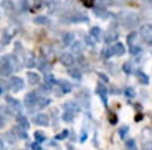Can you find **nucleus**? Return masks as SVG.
Returning a JSON list of instances; mask_svg holds the SVG:
<instances>
[{
  "label": "nucleus",
  "instance_id": "1",
  "mask_svg": "<svg viewBox=\"0 0 152 150\" xmlns=\"http://www.w3.org/2000/svg\"><path fill=\"white\" fill-rule=\"evenodd\" d=\"M5 102H7V107H8L10 112L17 114V116L22 112V104H20V101H17L15 98H12V96H5Z\"/></svg>",
  "mask_w": 152,
  "mask_h": 150
},
{
  "label": "nucleus",
  "instance_id": "2",
  "mask_svg": "<svg viewBox=\"0 0 152 150\" xmlns=\"http://www.w3.org/2000/svg\"><path fill=\"white\" fill-rule=\"evenodd\" d=\"M139 35H141V38L144 40L147 45L152 46V25L151 23H145V25L141 26V30H139Z\"/></svg>",
  "mask_w": 152,
  "mask_h": 150
},
{
  "label": "nucleus",
  "instance_id": "3",
  "mask_svg": "<svg viewBox=\"0 0 152 150\" xmlns=\"http://www.w3.org/2000/svg\"><path fill=\"white\" fill-rule=\"evenodd\" d=\"M23 86H25V83H23L22 78H18V76H10V79H8V89H12L13 92H20L23 89Z\"/></svg>",
  "mask_w": 152,
  "mask_h": 150
},
{
  "label": "nucleus",
  "instance_id": "4",
  "mask_svg": "<svg viewBox=\"0 0 152 150\" xmlns=\"http://www.w3.org/2000/svg\"><path fill=\"white\" fill-rule=\"evenodd\" d=\"M38 99H40V94H38L37 91H33V92H28L27 96H25V106H27L28 109L38 107Z\"/></svg>",
  "mask_w": 152,
  "mask_h": 150
},
{
  "label": "nucleus",
  "instance_id": "5",
  "mask_svg": "<svg viewBox=\"0 0 152 150\" xmlns=\"http://www.w3.org/2000/svg\"><path fill=\"white\" fill-rule=\"evenodd\" d=\"M60 61H61V64L66 66V68H71V66L76 64V58H75L73 53H63V55L60 56Z\"/></svg>",
  "mask_w": 152,
  "mask_h": 150
},
{
  "label": "nucleus",
  "instance_id": "6",
  "mask_svg": "<svg viewBox=\"0 0 152 150\" xmlns=\"http://www.w3.org/2000/svg\"><path fill=\"white\" fill-rule=\"evenodd\" d=\"M33 124L35 125H48L50 124V117L46 116V114L40 112V114H37V116H33Z\"/></svg>",
  "mask_w": 152,
  "mask_h": 150
},
{
  "label": "nucleus",
  "instance_id": "7",
  "mask_svg": "<svg viewBox=\"0 0 152 150\" xmlns=\"http://www.w3.org/2000/svg\"><path fill=\"white\" fill-rule=\"evenodd\" d=\"M96 94L101 98L103 104L107 106V87L104 86V84H98V87H96Z\"/></svg>",
  "mask_w": 152,
  "mask_h": 150
},
{
  "label": "nucleus",
  "instance_id": "8",
  "mask_svg": "<svg viewBox=\"0 0 152 150\" xmlns=\"http://www.w3.org/2000/svg\"><path fill=\"white\" fill-rule=\"evenodd\" d=\"M12 73H13V66H12L10 63L4 61V63L0 64V76H2V78H7V76L12 74Z\"/></svg>",
  "mask_w": 152,
  "mask_h": 150
},
{
  "label": "nucleus",
  "instance_id": "9",
  "mask_svg": "<svg viewBox=\"0 0 152 150\" xmlns=\"http://www.w3.org/2000/svg\"><path fill=\"white\" fill-rule=\"evenodd\" d=\"M122 25L127 26V28H132V26H136V25H137V17H136V15H132V13H126Z\"/></svg>",
  "mask_w": 152,
  "mask_h": 150
},
{
  "label": "nucleus",
  "instance_id": "10",
  "mask_svg": "<svg viewBox=\"0 0 152 150\" xmlns=\"http://www.w3.org/2000/svg\"><path fill=\"white\" fill-rule=\"evenodd\" d=\"M111 48H113V55H114V56H122V55L126 53V45H122V43L116 42Z\"/></svg>",
  "mask_w": 152,
  "mask_h": 150
},
{
  "label": "nucleus",
  "instance_id": "11",
  "mask_svg": "<svg viewBox=\"0 0 152 150\" xmlns=\"http://www.w3.org/2000/svg\"><path fill=\"white\" fill-rule=\"evenodd\" d=\"M65 18H69L68 22H88V17L83 15V13H78V12H75V13H69V15L65 17Z\"/></svg>",
  "mask_w": 152,
  "mask_h": 150
},
{
  "label": "nucleus",
  "instance_id": "12",
  "mask_svg": "<svg viewBox=\"0 0 152 150\" xmlns=\"http://www.w3.org/2000/svg\"><path fill=\"white\" fill-rule=\"evenodd\" d=\"M13 134H15L18 139H28L27 129H23L22 125H15V127H13Z\"/></svg>",
  "mask_w": 152,
  "mask_h": 150
},
{
  "label": "nucleus",
  "instance_id": "13",
  "mask_svg": "<svg viewBox=\"0 0 152 150\" xmlns=\"http://www.w3.org/2000/svg\"><path fill=\"white\" fill-rule=\"evenodd\" d=\"M119 38V33L118 31H109V33L104 35V42L107 43V45H111V43H116Z\"/></svg>",
  "mask_w": 152,
  "mask_h": 150
},
{
  "label": "nucleus",
  "instance_id": "14",
  "mask_svg": "<svg viewBox=\"0 0 152 150\" xmlns=\"http://www.w3.org/2000/svg\"><path fill=\"white\" fill-rule=\"evenodd\" d=\"M27 79H28V83L31 84V86H38V84H40V81H42V79H40V76L37 74V73H27Z\"/></svg>",
  "mask_w": 152,
  "mask_h": 150
},
{
  "label": "nucleus",
  "instance_id": "15",
  "mask_svg": "<svg viewBox=\"0 0 152 150\" xmlns=\"http://www.w3.org/2000/svg\"><path fill=\"white\" fill-rule=\"evenodd\" d=\"M136 78L139 81V84H142V86H147L149 84V76L144 71H136Z\"/></svg>",
  "mask_w": 152,
  "mask_h": 150
},
{
  "label": "nucleus",
  "instance_id": "16",
  "mask_svg": "<svg viewBox=\"0 0 152 150\" xmlns=\"http://www.w3.org/2000/svg\"><path fill=\"white\" fill-rule=\"evenodd\" d=\"M139 36L141 35L136 33V31H132V33L127 35V46H132V45H139Z\"/></svg>",
  "mask_w": 152,
  "mask_h": 150
},
{
  "label": "nucleus",
  "instance_id": "17",
  "mask_svg": "<svg viewBox=\"0 0 152 150\" xmlns=\"http://www.w3.org/2000/svg\"><path fill=\"white\" fill-rule=\"evenodd\" d=\"M89 35H91V36L94 38L96 42L99 43V40H101V38H103V30H101V28H99V26H93L91 30H89Z\"/></svg>",
  "mask_w": 152,
  "mask_h": 150
},
{
  "label": "nucleus",
  "instance_id": "18",
  "mask_svg": "<svg viewBox=\"0 0 152 150\" xmlns=\"http://www.w3.org/2000/svg\"><path fill=\"white\" fill-rule=\"evenodd\" d=\"M69 48H71V53L73 55H81L83 53V43H80V42H73L71 45H69Z\"/></svg>",
  "mask_w": 152,
  "mask_h": 150
},
{
  "label": "nucleus",
  "instance_id": "19",
  "mask_svg": "<svg viewBox=\"0 0 152 150\" xmlns=\"http://www.w3.org/2000/svg\"><path fill=\"white\" fill-rule=\"evenodd\" d=\"M69 76H71L73 79H76V81H81V78H83V73H81V69L71 66V68H69Z\"/></svg>",
  "mask_w": 152,
  "mask_h": 150
},
{
  "label": "nucleus",
  "instance_id": "20",
  "mask_svg": "<svg viewBox=\"0 0 152 150\" xmlns=\"http://www.w3.org/2000/svg\"><path fill=\"white\" fill-rule=\"evenodd\" d=\"M45 84H48V86H51V87H55L58 84V81L55 79V76L51 74V73H45Z\"/></svg>",
  "mask_w": 152,
  "mask_h": 150
},
{
  "label": "nucleus",
  "instance_id": "21",
  "mask_svg": "<svg viewBox=\"0 0 152 150\" xmlns=\"http://www.w3.org/2000/svg\"><path fill=\"white\" fill-rule=\"evenodd\" d=\"M17 122H18V125H22L23 129H28V127H30V120L23 116V114H18V116H17Z\"/></svg>",
  "mask_w": 152,
  "mask_h": 150
},
{
  "label": "nucleus",
  "instance_id": "22",
  "mask_svg": "<svg viewBox=\"0 0 152 150\" xmlns=\"http://www.w3.org/2000/svg\"><path fill=\"white\" fill-rule=\"evenodd\" d=\"M58 86H60L61 89L65 91V94H66V92H71V91H73V86L68 83V81H65V79H61V81H58Z\"/></svg>",
  "mask_w": 152,
  "mask_h": 150
},
{
  "label": "nucleus",
  "instance_id": "23",
  "mask_svg": "<svg viewBox=\"0 0 152 150\" xmlns=\"http://www.w3.org/2000/svg\"><path fill=\"white\" fill-rule=\"evenodd\" d=\"M78 99H80L84 106H89V92H88V91H81V92L78 94Z\"/></svg>",
  "mask_w": 152,
  "mask_h": 150
},
{
  "label": "nucleus",
  "instance_id": "24",
  "mask_svg": "<svg viewBox=\"0 0 152 150\" xmlns=\"http://www.w3.org/2000/svg\"><path fill=\"white\" fill-rule=\"evenodd\" d=\"M33 139H35V142L42 143V142H45V140H46V135H45V132H43V130H37L33 134Z\"/></svg>",
  "mask_w": 152,
  "mask_h": 150
},
{
  "label": "nucleus",
  "instance_id": "25",
  "mask_svg": "<svg viewBox=\"0 0 152 150\" xmlns=\"http://www.w3.org/2000/svg\"><path fill=\"white\" fill-rule=\"evenodd\" d=\"M73 42H75V33L68 31V33H65V35H63V43H65L66 46H69Z\"/></svg>",
  "mask_w": 152,
  "mask_h": 150
},
{
  "label": "nucleus",
  "instance_id": "26",
  "mask_svg": "<svg viewBox=\"0 0 152 150\" xmlns=\"http://www.w3.org/2000/svg\"><path fill=\"white\" fill-rule=\"evenodd\" d=\"M65 109L66 111H71V112H78V111H80V104H78V102H66L65 104Z\"/></svg>",
  "mask_w": 152,
  "mask_h": 150
},
{
  "label": "nucleus",
  "instance_id": "27",
  "mask_svg": "<svg viewBox=\"0 0 152 150\" xmlns=\"http://www.w3.org/2000/svg\"><path fill=\"white\" fill-rule=\"evenodd\" d=\"M4 139L7 140L8 143H12V145H13V143L17 142V139H18V137H17V135L13 134V130H12V132H7V134L4 135Z\"/></svg>",
  "mask_w": 152,
  "mask_h": 150
},
{
  "label": "nucleus",
  "instance_id": "28",
  "mask_svg": "<svg viewBox=\"0 0 152 150\" xmlns=\"http://www.w3.org/2000/svg\"><path fill=\"white\" fill-rule=\"evenodd\" d=\"M61 119L65 120V122H73V120H75V112H71V111H65L63 116H61Z\"/></svg>",
  "mask_w": 152,
  "mask_h": 150
},
{
  "label": "nucleus",
  "instance_id": "29",
  "mask_svg": "<svg viewBox=\"0 0 152 150\" xmlns=\"http://www.w3.org/2000/svg\"><path fill=\"white\" fill-rule=\"evenodd\" d=\"M94 13H96V17H99V18H109V17H111L104 8H96L94 7Z\"/></svg>",
  "mask_w": 152,
  "mask_h": 150
},
{
  "label": "nucleus",
  "instance_id": "30",
  "mask_svg": "<svg viewBox=\"0 0 152 150\" xmlns=\"http://www.w3.org/2000/svg\"><path fill=\"white\" fill-rule=\"evenodd\" d=\"M129 51H131V55L137 56V55H141L142 53V46L141 45H132V46H129Z\"/></svg>",
  "mask_w": 152,
  "mask_h": 150
},
{
  "label": "nucleus",
  "instance_id": "31",
  "mask_svg": "<svg viewBox=\"0 0 152 150\" xmlns=\"http://www.w3.org/2000/svg\"><path fill=\"white\" fill-rule=\"evenodd\" d=\"M126 149L127 150H137V143L134 139H126Z\"/></svg>",
  "mask_w": 152,
  "mask_h": 150
},
{
  "label": "nucleus",
  "instance_id": "32",
  "mask_svg": "<svg viewBox=\"0 0 152 150\" xmlns=\"http://www.w3.org/2000/svg\"><path fill=\"white\" fill-rule=\"evenodd\" d=\"M2 5H4V10H5V12H8V13H12V12L15 10V7H13V4H12L10 0H5V2H4Z\"/></svg>",
  "mask_w": 152,
  "mask_h": 150
},
{
  "label": "nucleus",
  "instance_id": "33",
  "mask_svg": "<svg viewBox=\"0 0 152 150\" xmlns=\"http://www.w3.org/2000/svg\"><path fill=\"white\" fill-rule=\"evenodd\" d=\"M124 96L127 99H134V98H136V91H134L132 87H126V89H124Z\"/></svg>",
  "mask_w": 152,
  "mask_h": 150
},
{
  "label": "nucleus",
  "instance_id": "34",
  "mask_svg": "<svg viewBox=\"0 0 152 150\" xmlns=\"http://www.w3.org/2000/svg\"><path fill=\"white\" fill-rule=\"evenodd\" d=\"M33 22L37 23V25H50V20L46 18V17H37Z\"/></svg>",
  "mask_w": 152,
  "mask_h": 150
},
{
  "label": "nucleus",
  "instance_id": "35",
  "mask_svg": "<svg viewBox=\"0 0 152 150\" xmlns=\"http://www.w3.org/2000/svg\"><path fill=\"white\" fill-rule=\"evenodd\" d=\"M122 71L126 73V74H132V63H129V61H127V63H124V66H122Z\"/></svg>",
  "mask_w": 152,
  "mask_h": 150
},
{
  "label": "nucleus",
  "instance_id": "36",
  "mask_svg": "<svg viewBox=\"0 0 152 150\" xmlns=\"http://www.w3.org/2000/svg\"><path fill=\"white\" fill-rule=\"evenodd\" d=\"M48 104H50V99L48 98H40V99H38V107H40V109L46 107Z\"/></svg>",
  "mask_w": 152,
  "mask_h": 150
},
{
  "label": "nucleus",
  "instance_id": "37",
  "mask_svg": "<svg viewBox=\"0 0 152 150\" xmlns=\"http://www.w3.org/2000/svg\"><path fill=\"white\" fill-rule=\"evenodd\" d=\"M10 42H12V35L5 31V33H4V36H2V45H8Z\"/></svg>",
  "mask_w": 152,
  "mask_h": 150
},
{
  "label": "nucleus",
  "instance_id": "38",
  "mask_svg": "<svg viewBox=\"0 0 152 150\" xmlns=\"http://www.w3.org/2000/svg\"><path fill=\"white\" fill-rule=\"evenodd\" d=\"M109 56H113V48L107 45L106 48L103 50V58H109Z\"/></svg>",
  "mask_w": 152,
  "mask_h": 150
},
{
  "label": "nucleus",
  "instance_id": "39",
  "mask_svg": "<svg viewBox=\"0 0 152 150\" xmlns=\"http://www.w3.org/2000/svg\"><path fill=\"white\" fill-rule=\"evenodd\" d=\"M84 42H86V45H89V46H94L96 43H98V42L94 40V38L91 36V35H86V38H84Z\"/></svg>",
  "mask_w": 152,
  "mask_h": 150
},
{
  "label": "nucleus",
  "instance_id": "40",
  "mask_svg": "<svg viewBox=\"0 0 152 150\" xmlns=\"http://www.w3.org/2000/svg\"><path fill=\"white\" fill-rule=\"evenodd\" d=\"M38 10V8H43V2L42 0H33V2H31V10Z\"/></svg>",
  "mask_w": 152,
  "mask_h": 150
},
{
  "label": "nucleus",
  "instance_id": "41",
  "mask_svg": "<svg viewBox=\"0 0 152 150\" xmlns=\"http://www.w3.org/2000/svg\"><path fill=\"white\" fill-rule=\"evenodd\" d=\"M20 10H22V12L30 10V7H28V2H27V0H22V2H20Z\"/></svg>",
  "mask_w": 152,
  "mask_h": 150
},
{
  "label": "nucleus",
  "instance_id": "42",
  "mask_svg": "<svg viewBox=\"0 0 152 150\" xmlns=\"http://www.w3.org/2000/svg\"><path fill=\"white\" fill-rule=\"evenodd\" d=\"M80 2L84 5V7H93V8H94V2H96V0H80Z\"/></svg>",
  "mask_w": 152,
  "mask_h": 150
},
{
  "label": "nucleus",
  "instance_id": "43",
  "mask_svg": "<svg viewBox=\"0 0 152 150\" xmlns=\"http://www.w3.org/2000/svg\"><path fill=\"white\" fill-rule=\"evenodd\" d=\"M141 150H152V140H147V142L142 143Z\"/></svg>",
  "mask_w": 152,
  "mask_h": 150
},
{
  "label": "nucleus",
  "instance_id": "44",
  "mask_svg": "<svg viewBox=\"0 0 152 150\" xmlns=\"http://www.w3.org/2000/svg\"><path fill=\"white\" fill-rule=\"evenodd\" d=\"M127 132H129V127H127V125H124V127H121V130H119V135H121L122 139H124Z\"/></svg>",
  "mask_w": 152,
  "mask_h": 150
},
{
  "label": "nucleus",
  "instance_id": "45",
  "mask_svg": "<svg viewBox=\"0 0 152 150\" xmlns=\"http://www.w3.org/2000/svg\"><path fill=\"white\" fill-rule=\"evenodd\" d=\"M35 66H37V61H35V58H28L27 68H35Z\"/></svg>",
  "mask_w": 152,
  "mask_h": 150
},
{
  "label": "nucleus",
  "instance_id": "46",
  "mask_svg": "<svg viewBox=\"0 0 152 150\" xmlns=\"http://www.w3.org/2000/svg\"><path fill=\"white\" fill-rule=\"evenodd\" d=\"M68 135H69V132H68V130H63L60 135H56V140H63L65 137H68Z\"/></svg>",
  "mask_w": 152,
  "mask_h": 150
},
{
  "label": "nucleus",
  "instance_id": "47",
  "mask_svg": "<svg viewBox=\"0 0 152 150\" xmlns=\"http://www.w3.org/2000/svg\"><path fill=\"white\" fill-rule=\"evenodd\" d=\"M7 89H8V84L0 83V94H5V92H7Z\"/></svg>",
  "mask_w": 152,
  "mask_h": 150
},
{
  "label": "nucleus",
  "instance_id": "48",
  "mask_svg": "<svg viewBox=\"0 0 152 150\" xmlns=\"http://www.w3.org/2000/svg\"><path fill=\"white\" fill-rule=\"evenodd\" d=\"M109 122H111V124H116V122H118V117H116V114H111V116H109Z\"/></svg>",
  "mask_w": 152,
  "mask_h": 150
},
{
  "label": "nucleus",
  "instance_id": "49",
  "mask_svg": "<svg viewBox=\"0 0 152 150\" xmlns=\"http://www.w3.org/2000/svg\"><path fill=\"white\" fill-rule=\"evenodd\" d=\"M86 139H88V134H86V130H83V134L80 137V142H86Z\"/></svg>",
  "mask_w": 152,
  "mask_h": 150
},
{
  "label": "nucleus",
  "instance_id": "50",
  "mask_svg": "<svg viewBox=\"0 0 152 150\" xmlns=\"http://www.w3.org/2000/svg\"><path fill=\"white\" fill-rule=\"evenodd\" d=\"M31 150H42V147H40V143H38V142H33V143H31Z\"/></svg>",
  "mask_w": 152,
  "mask_h": 150
},
{
  "label": "nucleus",
  "instance_id": "51",
  "mask_svg": "<svg viewBox=\"0 0 152 150\" xmlns=\"http://www.w3.org/2000/svg\"><path fill=\"white\" fill-rule=\"evenodd\" d=\"M55 94H56V96H63V94H65V91L61 89V87H56V89H55Z\"/></svg>",
  "mask_w": 152,
  "mask_h": 150
},
{
  "label": "nucleus",
  "instance_id": "52",
  "mask_svg": "<svg viewBox=\"0 0 152 150\" xmlns=\"http://www.w3.org/2000/svg\"><path fill=\"white\" fill-rule=\"evenodd\" d=\"M99 79H101V81H104V83H107V76H104L103 73H99Z\"/></svg>",
  "mask_w": 152,
  "mask_h": 150
},
{
  "label": "nucleus",
  "instance_id": "53",
  "mask_svg": "<svg viewBox=\"0 0 152 150\" xmlns=\"http://www.w3.org/2000/svg\"><path fill=\"white\" fill-rule=\"evenodd\" d=\"M4 125H5V117H4V116H0V129L4 127Z\"/></svg>",
  "mask_w": 152,
  "mask_h": 150
},
{
  "label": "nucleus",
  "instance_id": "54",
  "mask_svg": "<svg viewBox=\"0 0 152 150\" xmlns=\"http://www.w3.org/2000/svg\"><path fill=\"white\" fill-rule=\"evenodd\" d=\"M101 4H103L101 7H104V5H109V4H111V0H101Z\"/></svg>",
  "mask_w": 152,
  "mask_h": 150
},
{
  "label": "nucleus",
  "instance_id": "55",
  "mask_svg": "<svg viewBox=\"0 0 152 150\" xmlns=\"http://www.w3.org/2000/svg\"><path fill=\"white\" fill-rule=\"evenodd\" d=\"M0 150H5V147H4V140L0 139Z\"/></svg>",
  "mask_w": 152,
  "mask_h": 150
},
{
  "label": "nucleus",
  "instance_id": "56",
  "mask_svg": "<svg viewBox=\"0 0 152 150\" xmlns=\"http://www.w3.org/2000/svg\"><path fill=\"white\" fill-rule=\"evenodd\" d=\"M144 2H145V4H149V5L152 7V0H144Z\"/></svg>",
  "mask_w": 152,
  "mask_h": 150
}]
</instances>
